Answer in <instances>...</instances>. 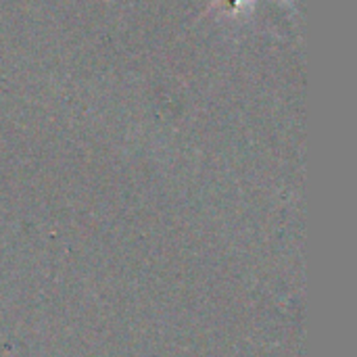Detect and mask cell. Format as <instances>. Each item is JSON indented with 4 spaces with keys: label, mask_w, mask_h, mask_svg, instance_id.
I'll return each instance as SVG.
<instances>
[{
    "label": "cell",
    "mask_w": 357,
    "mask_h": 357,
    "mask_svg": "<svg viewBox=\"0 0 357 357\" xmlns=\"http://www.w3.org/2000/svg\"><path fill=\"white\" fill-rule=\"evenodd\" d=\"M236 2V6H243V2H247V0H234Z\"/></svg>",
    "instance_id": "6da1fadb"
}]
</instances>
